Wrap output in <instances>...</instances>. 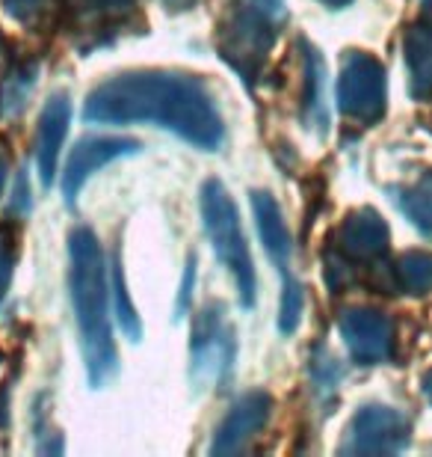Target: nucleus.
<instances>
[{
	"label": "nucleus",
	"instance_id": "nucleus-6",
	"mask_svg": "<svg viewBox=\"0 0 432 457\" xmlns=\"http://www.w3.org/2000/svg\"><path fill=\"white\" fill-rule=\"evenodd\" d=\"M192 378L201 386L219 383L234 362V330L225 321L223 303H210L201 309L192 330Z\"/></svg>",
	"mask_w": 432,
	"mask_h": 457
},
{
	"label": "nucleus",
	"instance_id": "nucleus-19",
	"mask_svg": "<svg viewBox=\"0 0 432 457\" xmlns=\"http://www.w3.org/2000/svg\"><path fill=\"white\" fill-rule=\"evenodd\" d=\"M113 291H116V312H118V324H122V330L127 333V339L131 342H140V318H136V309L131 303V295H127L125 288V277H122V264H113Z\"/></svg>",
	"mask_w": 432,
	"mask_h": 457
},
{
	"label": "nucleus",
	"instance_id": "nucleus-17",
	"mask_svg": "<svg viewBox=\"0 0 432 457\" xmlns=\"http://www.w3.org/2000/svg\"><path fill=\"white\" fill-rule=\"evenodd\" d=\"M400 208L420 232L432 237V172H427L420 181H415V185H409L403 190Z\"/></svg>",
	"mask_w": 432,
	"mask_h": 457
},
{
	"label": "nucleus",
	"instance_id": "nucleus-18",
	"mask_svg": "<svg viewBox=\"0 0 432 457\" xmlns=\"http://www.w3.org/2000/svg\"><path fill=\"white\" fill-rule=\"evenodd\" d=\"M36 87V66H21L15 69L12 75L4 80V87H0V113L4 116H15L21 113V107L27 104V98H30Z\"/></svg>",
	"mask_w": 432,
	"mask_h": 457
},
{
	"label": "nucleus",
	"instance_id": "nucleus-25",
	"mask_svg": "<svg viewBox=\"0 0 432 457\" xmlns=\"http://www.w3.org/2000/svg\"><path fill=\"white\" fill-rule=\"evenodd\" d=\"M163 6L172 9V12H183V9H192L196 6V0H160Z\"/></svg>",
	"mask_w": 432,
	"mask_h": 457
},
{
	"label": "nucleus",
	"instance_id": "nucleus-10",
	"mask_svg": "<svg viewBox=\"0 0 432 457\" xmlns=\"http://www.w3.org/2000/svg\"><path fill=\"white\" fill-rule=\"evenodd\" d=\"M136 152H140V143L127 140V137H84V140L71 149L66 176H62V194H66V203L75 205L80 187L86 185V179L92 172H98L110 161L125 158V154H136Z\"/></svg>",
	"mask_w": 432,
	"mask_h": 457
},
{
	"label": "nucleus",
	"instance_id": "nucleus-5",
	"mask_svg": "<svg viewBox=\"0 0 432 457\" xmlns=\"http://www.w3.org/2000/svg\"><path fill=\"white\" fill-rule=\"evenodd\" d=\"M338 107L346 119L373 125L385 116V69L367 51H349L338 75Z\"/></svg>",
	"mask_w": 432,
	"mask_h": 457
},
{
	"label": "nucleus",
	"instance_id": "nucleus-13",
	"mask_svg": "<svg viewBox=\"0 0 432 457\" xmlns=\"http://www.w3.org/2000/svg\"><path fill=\"white\" fill-rule=\"evenodd\" d=\"M71 122V104L66 96H53L45 104L42 119H39V137H36V161H39V176L42 185L48 187L53 172H57V158L62 149V140L69 134Z\"/></svg>",
	"mask_w": 432,
	"mask_h": 457
},
{
	"label": "nucleus",
	"instance_id": "nucleus-24",
	"mask_svg": "<svg viewBox=\"0 0 432 457\" xmlns=\"http://www.w3.org/2000/svg\"><path fill=\"white\" fill-rule=\"evenodd\" d=\"M24 187H27V176L18 179V190H15V208H18V212H27V208H30V194L24 196Z\"/></svg>",
	"mask_w": 432,
	"mask_h": 457
},
{
	"label": "nucleus",
	"instance_id": "nucleus-21",
	"mask_svg": "<svg viewBox=\"0 0 432 457\" xmlns=\"http://www.w3.org/2000/svg\"><path fill=\"white\" fill-rule=\"evenodd\" d=\"M306 60H308V93H306V107H308V122L314 119V111H320V116L326 119V104H323V78H326V69H323V60L314 48L306 51Z\"/></svg>",
	"mask_w": 432,
	"mask_h": 457
},
{
	"label": "nucleus",
	"instance_id": "nucleus-4",
	"mask_svg": "<svg viewBox=\"0 0 432 457\" xmlns=\"http://www.w3.org/2000/svg\"><path fill=\"white\" fill-rule=\"evenodd\" d=\"M201 217H205L208 237L214 244L216 259L232 270V277L237 282V295H240L243 306L255 303V264L246 246L240 217L237 208L228 196V190L223 187V181L210 179L201 187Z\"/></svg>",
	"mask_w": 432,
	"mask_h": 457
},
{
	"label": "nucleus",
	"instance_id": "nucleus-1",
	"mask_svg": "<svg viewBox=\"0 0 432 457\" xmlns=\"http://www.w3.org/2000/svg\"><path fill=\"white\" fill-rule=\"evenodd\" d=\"M84 119L98 125H160L205 152L223 145L225 128L199 78L178 71H125L86 96Z\"/></svg>",
	"mask_w": 432,
	"mask_h": 457
},
{
	"label": "nucleus",
	"instance_id": "nucleus-12",
	"mask_svg": "<svg viewBox=\"0 0 432 457\" xmlns=\"http://www.w3.org/2000/svg\"><path fill=\"white\" fill-rule=\"evenodd\" d=\"M332 241H335V253L344 255V259L373 262L388 250V226H385V220L376 212L362 208V212L344 217V223L332 235Z\"/></svg>",
	"mask_w": 432,
	"mask_h": 457
},
{
	"label": "nucleus",
	"instance_id": "nucleus-2",
	"mask_svg": "<svg viewBox=\"0 0 432 457\" xmlns=\"http://www.w3.org/2000/svg\"><path fill=\"white\" fill-rule=\"evenodd\" d=\"M69 286L80 330V351H84L89 383L98 389L116 374V345L113 330H110L104 255H101L98 237L89 228L80 226L69 235Z\"/></svg>",
	"mask_w": 432,
	"mask_h": 457
},
{
	"label": "nucleus",
	"instance_id": "nucleus-22",
	"mask_svg": "<svg viewBox=\"0 0 432 457\" xmlns=\"http://www.w3.org/2000/svg\"><path fill=\"white\" fill-rule=\"evenodd\" d=\"M12 264H15L12 237H9L4 228H0V303H4L6 291H9V279H12Z\"/></svg>",
	"mask_w": 432,
	"mask_h": 457
},
{
	"label": "nucleus",
	"instance_id": "nucleus-7",
	"mask_svg": "<svg viewBox=\"0 0 432 457\" xmlns=\"http://www.w3.org/2000/svg\"><path fill=\"white\" fill-rule=\"evenodd\" d=\"M409 419L394 407H364L346 428L344 454H397L409 445Z\"/></svg>",
	"mask_w": 432,
	"mask_h": 457
},
{
	"label": "nucleus",
	"instance_id": "nucleus-26",
	"mask_svg": "<svg viewBox=\"0 0 432 457\" xmlns=\"http://www.w3.org/2000/svg\"><path fill=\"white\" fill-rule=\"evenodd\" d=\"M4 181H6V161L0 158V190H4Z\"/></svg>",
	"mask_w": 432,
	"mask_h": 457
},
{
	"label": "nucleus",
	"instance_id": "nucleus-20",
	"mask_svg": "<svg viewBox=\"0 0 432 457\" xmlns=\"http://www.w3.org/2000/svg\"><path fill=\"white\" fill-rule=\"evenodd\" d=\"M302 309H306V295L302 286L293 277H284V295H281V312H279V330L288 336L299 327Z\"/></svg>",
	"mask_w": 432,
	"mask_h": 457
},
{
	"label": "nucleus",
	"instance_id": "nucleus-8",
	"mask_svg": "<svg viewBox=\"0 0 432 457\" xmlns=\"http://www.w3.org/2000/svg\"><path fill=\"white\" fill-rule=\"evenodd\" d=\"M136 21V0H77L71 39L80 51H92L118 39Z\"/></svg>",
	"mask_w": 432,
	"mask_h": 457
},
{
	"label": "nucleus",
	"instance_id": "nucleus-23",
	"mask_svg": "<svg viewBox=\"0 0 432 457\" xmlns=\"http://www.w3.org/2000/svg\"><path fill=\"white\" fill-rule=\"evenodd\" d=\"M45 4H48V0H4L6 12L24 24L36 21V18L45 12Z\"/></svg>",
	"mask_w": 432,
	"mask_h": 457
},
{
	"label": "nucleus",
	"instance_id": "nucleus-28",
	"mask_svg": "<svg viewBox=\"0 0 432 457\" xmlns=\"http://www.w3.org/2000/svg\"><path fill=\"white\" fill-rule=\"evenodd\" d=\"M0 45H4V42H0Z\"/></svg>",
	"mask_w": 432,
	"mask_h": 457
},
{
	"label": "nucleus",
	"instance_id": "nucleus-3",
	"mask_svg": "<svg viewBox=\"0 0 432 457\" xmlns=\"http://www.w3.org/2000/svg\"><path fill=\"white\" fill-rule=\"evenodd\" d=\"M281 24L284 0H234L225 9L216 27V48L246 84L261 75Z\"/></svg>",
	"mask_w": 432,
	"mask_h": 457
},
{
	"label": "nucleus",
	"instance_id": "nucleus-14",
	"mask_svg": "<svg viewBox=\"0 0 432 457\" xmlns=\"http://www.w3.org/2000/svg\"><path fill=\"white\" fill-rule=\"evenodd\" d=\"M252 212H255V223H258L264 250L279 264L281 277H290V232L284 226L281 208L275 205V199L270 194H261L258 190V194H252Z\"/></svg>",
	"mask_w": 432,
	"mask_h": 457
},
{
	"label": "nucleus",
	"instance_id": "nucleus-16",
	"mask_svg": "<svg viewBox=\"0 0 432 457\" xmlns=\"http://www.w3.org/2000/svg\"><path fill=\"white\" fill-rule=\"evenodd\" d=\"M394 279H397V288L406 291V295H427V291H432V255L420 250L400 255L397 268H394Z\"/></svg>",
	"mask_w": 432,
	"mask_h": 457
},
{
	"label": "nucleus",
	"instance_id": "nucleus-9",
	"mask_svg": "<svg viewBox=\"0 0 432 457\" xmlns=\"http://www.w3.org/2000/svg\"><path fill=\"white\" fill-rule=\"evenodd\" d=\"M338 330L353 360L362 365H382L394 356V324L379 309H346Z\"/></svg>",
	"mask_w": 432,
	"mask_h": 457
},
{
	"label": "nucleus",
	"instance_id": "nucleus-15",
	"mask_svg": "<svg viewBox=\"0 0 432 457\" xmlns=\"http://www.w3.org/2000/svg\"><path fill=\"white\" fill-rule=\"evenodd\" d=\"M403 51L409 69V93L420 102L432 93V27H409Z\"/></svg>",
	"mask_w": 432,
	"mask_h": 457
},
{
	"label": "nucleus",
	"instance_id": "nucleus-11",
	"mask_svg": "<svg viewBox=\"0 0 432 457\" xmlns=\"http://www.w3.org/2000/svg\"><path fill=\"white\" fill-rule=\"evenodd\" d=\"M270 410H273V398L266 392H246L232 407V413L223 419V425L216 428L210 452L214 454L243 452L261 434V428L270 422Z\"/></svg>",
	"mask_w": 432,
	"mask_h": 457
},
{
	"label": "nucleus",
	"instance_id": "nucleus-27",
	"mask_svg": "<svg viewBox=\"0 0 432 457\" xmlns=\"http://www.w3.org/2000/svg\"><path fill=\"white\" fill-rule=\"evenodd\" d=\"M323 4H329V6H346L349 0H323Z\"/></svg>",
	"mask_w": 432,
	"mask_h": 457
}]
</instances>
